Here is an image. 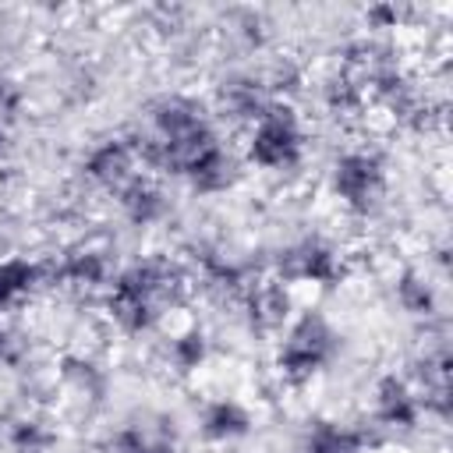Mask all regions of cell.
<instances>
[{
    "label": "cell",
    "mask_w": 453,
    "mask_h": 453,
    "mask_svg": "<svg viewBox=\"0 0 453 453\" xmlns=\"http://www.w3.org/2000/svg\"><path fill=\"white\" fill-rule=\"evenodd\" d=\"M142 170L152 177H184L209 149H216L219 127L205 99L191 92H163L145 106V127L131 134Z\"/></svg>",
    "instance_id": "cell-1"
},
{
    "label": "cell",
    "mask_w": 453,
    "mask_h": 453,
    "mask_svg": "<svg viewBox=\"0 0 453 453\" xmlns=\"http://www.w3.org/2000/svg\"><path fill=\"white\" fill-rule=\"evenodd\" d=\"M191 276L180 262L166 255H145L113 273L103 308L117 333L145 336L152 333L173 308L184 304Z\"/></svg>",
    "instance_id": "cell-2"
},
{
    "label": "cell",
    "mask_w": 453,
    "mask_h": 453,
    "mask_svg": "<svg viewBox=\"0 0 453 453\" xmlns=\"http://www.w3.org/2000/svg\"><path fill=\"white\" fill-rule=\"evenodd\" d=\"M340 350H343V336L333 326V319L319 308H308L280 329L273 365L290 386H304L315 375H322L340 357Z\"/></svg>",
    "instance_id": "cell-3"
},
{
    "label": "cell",
    "mask_w": 453,
    "mask_h": 453,
    "mask_svg": "<svg viewBox=\"0 0 453 453\" xmlns=\"http://www.w3.org/2000/svg\"><path fill=\"white\" fill-rule=\"evenodd\" d=\"M308 156V131L294 103H273L244 134V163L265 173H290Z\"/></svg>",
    "instance_id": "cell-4"
},
{
    "label": "cell",
    "mask_w": 453,
    "mask_h": 453,
    "mask_svg": "<svg viewBox=\"0 0 453 453\" xmlns=\"http://www.w3.org/2000/svg\"><path fill=\"white\" fill-rule=\"evenodd\" d=\"M329 191L350 216H372L389 195V163L375 149H343L329 166Z\"/></svg>",
    "instance_id": "cell-5"
},
{
    "label": "cell",
    "mask_w": 453,
    "mask_h": 453,
    "mask_svg": "<svg viewBox=\"0 0 453 453\" xmlns=\"http://www.w3.org/2000/svg\"><path fill=\"white\" fill-rule=\"evenodd\" d=\"M273 276L287 287H322L326 290L347 276V262L333 241H326L319 234H304L276 255Z\"/></svg>",
    "instance_id": "cell-6"
},
{
    "label": "cell",
    "mask_w": 453,
    "mask_h": 453,
    "mask_svg": "<svg viewBox=\"0 0 453 453\" xmlns=\"http://www.w3.org/2000/svg\"><path fill=\"white\" fill-rule=\"evenodd\" d=\"M78 170H81V180L92 184L96 191H110V195L124 191L142 173L134 138L131 134H106V138L92 142L81 152Z\"/></svg>",
    "instance_id": "cell-7"
},
{
    "label": "cell",
    "mask_w": 453,
    "mask_h": 453,
    "mask_svg": "<svg viewBox=\"0 0 453 453\" xmlns=\"http://www.w3.org/2000/svg\"><path fill=\"white\" fill-rule=\"evenodd\" d=\"M273 103H280L262 71H226L216 81V113L237 127H251Z\"/></svg>",
    "instance_id": "cell-8"
},
{
    "label": "cell",
    "mask_w": 453,
    "mask_h": 453,
    "mask_svg": "<svg viewBox=\"0 0 453 453\" xmlns=\"http://www.w3.org/2000/svg\"><path fill=\"white\" fill-rule=\"evenodd\" d=\"M42 276H46V287H67L78 294H96V290L110 287L113 262H110V251L99 244H74L60 258L42 262Z\"/></svg>",
    "instance_id": "cell-9"
},
{
    "label": "cell",
    "mask_w": 453,
    "mask_h": 453,
    "mask_svg": "<svg viewBox=\"0 0 453 453\" xmlns=\"http://www.w3.org/2000/svg\"><path fill=\"white\" fill-rule=\"evenodd\" d=\"M425 418V407H421V396L414 389V382L407 375H396V372H386L375 379L372 386V421L386 432H414Z\"/></svg>",
    "instance_id": "cell-10"
},
{
    "label": "cell",
    "mask_w": 453,
    "mask_h": 453,
    "mask_svg": "<svg viewBox=\"0 0 453 453\" xmlns=\"http://www.w3.org/2000/svg\"><path fill=\"white\" fill-rule=\"evenodd\" d=\"M237 304H241L244 322H248L251 333H269L273 336L294 319V294L276 276H255Z\"/></svg>",
    "instance_id": "cell-11"
},
{
    "label": "cell",
    "mask_w": 453,
    "mask_h": 453,
    "mask_svg": "<svg viewBox=\"0 0 453 453\" xmlns=\"http://www.w3.org/2000/svg\"><path fill=\"white\" fill-rule=\"evenodd\" d=\"M110 453H177V425L163 411H138L110 435Z\"/></svg>",
    "instance_id": "cell-12"
},
{
    "label": "cell",
    "mask_w": 453,
    "mask_h": 453,
    "mask_svg": "<svg viewBox=\"0 0 453 453\" xmlns=\"http://www.w3.org/2000/svg\"><path fill=\"white\" fill-rule=\"evenodd\" d=\"M251 280L255 276L248 273V265L237 262V258H230V255H223V251H202L195 258L191 283L202 287V294H209L216 301H241Z\"/></svg>",
    "instance_id": "cell-13"
},
{
    "label": "cell",
    "mask_w": 453,
    "mask_h": 453,
    "mask_svg": "<svg viewBox=\"0 0 453 453\" xmlns=\"http://www.w3.org/2000/svg\"><path fill=\"white\" fill-rule=\"evenodd\" d=\"M241 177H244V159H241L226 142H219L216 149H209V152L184 173V180H188V188H191L195 195H226V191L237 188Z\"/></svg>",
    "instance_id": "cell-14"
},
{
    "label": "cell",
    "mask_w": 453,
    "mask_h": 453,
    "mask_svg": "<svg viewBox=\"0 0 453 453\" xmlns=\"http://www.w3.org/2000/svg\"><path fill=\"white\" fill-rule=\"evenodd\" d=\"M117 209L131 226L145 230V226H159L173 205H170V195L163 191V184L156 177L138 173L124 191H117Z\"/></svg>",
    "instance_id": "cell-15"
},
{
    "label": "cell",
    "mask_w": 453,
    "mask_h": 453,
    "mask_svg": "<svg viewBox=\"0 0 453 453\" xmlns=\"http://www.w3.org/2000/svg\"><path fill=\"white\" fill-rule=\"evenodd\" d=\"M251 428H255V414L241 400H234V396H216L198 414L202 439L205 442H216V446L241 442L244 435H251Z\"/></svg>",
    "instance_id": "cell-16"
},
{
    "label": "cell",
    "mask_w": 453,
    "mask_h": 453,
    "mask_svg": "<svg viewBox=\"0 0 453 453\" xmlns=\"http://www.w3.org/2000/svg\"><path fill=\"white\" fill-rule=\"evenodd\" d=\"M294 453H368V435L354 425L319 418L301 432Z\"/></svg>",
    "instance_id": "cell-17"
},
{
    "label": "cell",
    "mask_w": 453,
    "mask_h": 453,
    "mask_svg": "<svg viewBox=\"0 0 453 453\" xmlns=\"http://www.w3.org/2000/svg\"><path fill=\"white\" fill-rule=\"evenodd\" d=\"M42 287H46L42 262L25 258V255L0 258V315L11 311V308H18V304H25Z\"/></svg>",
    "instance_id": "cell-18"
},
{
    "label": "cell",
    "mask_w": 453,
    "mask_h": 453,
    "mask_svg": "<svg viewBox=\"0 0 453 453\" xmlns=\"http://www.w3.org/2000/svg\"><path fill=\"white\" fill-rule=\"evenodd\" d=\"M393 301L400 304V311L403 315H411V319H435L439 315V290H435V283L421 273V269H414V265H407V269H400L396 276H393Z\"/></svg>",
    "instance_id": "cell-19"
},
{
    "label": "cell",
    "mask_w": 453,
    "mask_h": 453,
    "mask_svg": "<svg viewBox=\"0 0 453 453\" xmlns=\"http://www.w3.org/2000/svg\"><path fill=\"white\" fill-rule=\"evenodd\" d=\"M60 386L64 393H71L78 403H99L106 396L110 375L99 361L85 357V354H67L60 361Z\"/></svg>",
    "instance_id": "cell-20"
},
{
    "label": "cell",
    "mask_w": 453,
    "mask_h": 453,
    "mask_svg": "<svg viewBox=\"0 0 453 453\" xmlns=\"http://www.w3.org/2000/svg\"><path fill=\"white\" fill-rule=\"evenodd\" d=\"M209 361V333L202 326H188L170 336L166 343V365L177 375H191Z\"/></svg>",
    "instance_id": "cell-21"
},
{
    "label": "cell",
    "mask_w": 453,
    "mask_h": 453,
    "mask_svg": "<svg viewBox=\"0 0 453 453\" xmlns=\"http://www.w3.org/2000/svg\"><path fill=\"white\" fill-rule=\"evenodd\" d=\"M57 432L42 418H18L7 432V449L11 453H53Z\"/></svg>",
    "instance_id": "cell-22"
},
{
    "label": "cell",
    "mask_w": 453,
    "mask_h": 453,
    "mask_svg": "<svg viewBox=\"0 0 453 453\" xmlns=\"http://www.w3.org/2000/svg\"><path fill=\"white\" fill-rule=\"evenodd\" d=\"M226 32H230L244 50H258V46L265 42V35H269L262 14H255V11H241V14H234V21H230Z\"/></svg>",
    "instance_id": "cell-23"
},
{
    "label": "cell",
    "mask_w": 453,
    "mask_h": 453,
    "mask_svg": "<svg viewBox=\"0 0 453 453\" xmlns=\"http://www.w3.org/2000/svg\"><path fill=\"white\" fill-rule=\"evenodd\" d=\"M21 103H25V92H21V85L7 74V71H0V120L7 124L18 110H21Z\"/></svg>",
    "instance_id": "cell-24"
},
{
    "label": "cell",
    "mask_w": 453,
    "mask_h": 453,
    "mask_svg": "<svg viewBox=\"0 0 453 453\" xmlns=\"http://www.w3.org/2000/svg\"><path fill=\"white\" fill-rule=\"evenodd\" d=\"M365 21H368L372 28H396V25H400V11L389 7V4H382V7H372V11L365 14Z\"/></svg>",
    "instance_id": "cell-25"
},
{
    "label": "cell",
    "mask_w": 453,
    "mask_h": 453,
    "mask_svg": "<svg viewBox=\"0 0 453 453\" xmlns=\"http://www.w3.org/2000/svg\"><path fill=\"white\" fill-rule=\"evenodd\" d=\"M14 361H18V336L0 319V365H14Z\"/></svg>",
    "instance_id": "cell-26"
},
{
    "label": "cell",
    "mask_w": 453,
    "mask_h": 453,
    "mask_svg": "<svg viewBox=\"0 0 453 453\" xmlns=\"http://www.w3.org/2000/svg\"><path fill=\"white\" fill-rule=\"evenodd\" d=\"M11 149H14V138H11V127L0 120V163L11 156Z\"/></svg>",
    "instance_id": "cell-27"
}]
</instances>
